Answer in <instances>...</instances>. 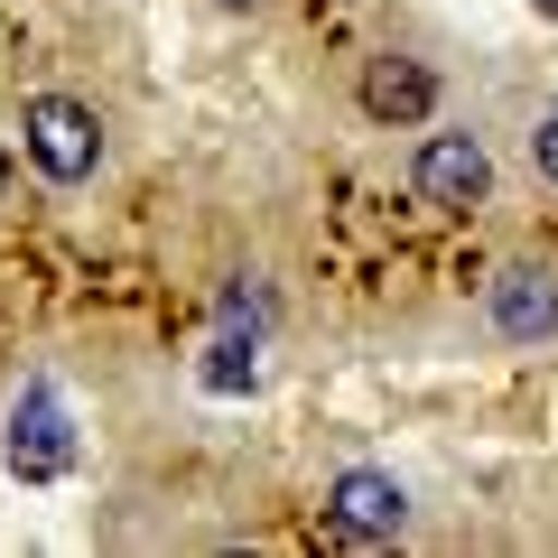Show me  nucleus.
Returning <instances> with one entry per match:
<instances>
[{
    "label": "nucleus",
    "instance_id": "1",
    "mask_svg": "<svg viewBox=\"0 0 558 558\" xmlns=\"http://www.w3.org/2000/svg\"><path fill=\"white\" fill-rule=\"evenodd\" d=\"M20 149L47 186H94L112 140H102V112L84 94H28L20 102Z\"/></svg>",
    "mask_w": 558,
    "mask_h": 558
},
{
    "label": "nucleus",
    "instance_id": "2",
    "mask_svg": "<svg viewBox=\"0 0 558 558\" xmlns=\"http://www.w3.org/2000/svg\"><path fill=\"white\" fill-rule=\"evenodd\" d=\"M484 326H494V344H512V354L558 344V260L512 252L494 279H484Z\"/></svg>",
    "mask_w": 558,
    "mask_h": 558
},
{
    "label": "nucleus",
    "instance_id": "3",
    "mask_svg": "<svg viewBox=\"0 0 558 558\" xmlns=\"http://www.w3.org/2000/svg\"><path fill=\"white\" fill-rule=\"evenodd\" d=\"M410 196L428 205V215H484V205H494V149H484L475 131H418Z\"/></svg>",
    "mask_w": 558,
    "mask_h": 558
},
{
    "label": "nucleus",
    "instance_id": "4",
    "mask_svg": "<svg viewBox=\"0 0 558 558\" xmlns=\"http://www.w3.org/2000/svg\"><path fill=\"white\" fill-rule=\"evenodd\" d=\"M10 475L20 484H65L75 475V410H65V391L47 373H28L20 400H10Z\"/></svg>",
    "mask_w": 558,
    "mask_h": 558
},
{
    "label": "nucleus",
    "instance_id": "5",
    "mask_svg": "<svg viewBox=\"0 0 558 558\" xmlns=\"http://www.w3.org/2000/svg\"><path fill=\"white\" fill-rule=\"evenodd\" d=\"M438 102H447V84H438V65L428 57H363V75H354V112L373 121V131H428L438 121Z\"/></svg>",
    "mask_w": 558,
    "mask_h": 558
},
{
    "label": "nucleus",
    "instance_id": "6",
    "mask_svg": "<svg viewBox=\"0 0 558 558\" xmlns=\"http://www.w3.org/2000/svg\"><path fill=\"white\" fill-rule=\"evenodd\" d=\"M326 521H336V539H400L410 531V484L391 465H344L326 484Z\"/></svg>",
    "mask_w": 558,
    "mask_h": 558
},
{
    "label": "nucleus",
    "instance_id": "7",
    "mask_svg": "<svg viewBox=\"0 0 558 558\" xmlns=\"http://www.w3.org/2000/svg\"><path fill=\"white\" fill-rule=\"evenodd\" d=\"M196 381H205L215 400L252 391V381H260V326H242V317H215V336H205V354H196Z\"/></svg>",
    "mask_w": 558,
    "mask_h": 558
},
{
    "label": "nucleus",
    "instance_id": "8",
    "mask_svg": "<svg viewBox=\"0 0 558 558\" xmlns=\"http://www.w3.org/2000/svg\"><path fill=\"white\" fill-rule=\"evenodd\" d=\"M531 178H539V186H558V102L531 121Z\"/></svg>",
    "mask_w": 558,
    "mask_h": 558
},
{
    "label": "nucleus",
    "instance_id": "9",
    "mask_svg": "<svg viewBox=\"0 0 558 558\" xmlns=\"http://www.w3.org/2000/svg\"><path fill=\"white\" fill-rule=\"evenodd\" d=\"M215 10H233V20H252V10H270V0H215Z\"/></svg>",
    "mask_w": 558,
    "mask_h": 558
},
{
    "label": "nucleus",
    "instance_id": "10",
    "mask_svg": "<svg viewBox=\"0 0 558 558\" xmlns=\"http://www.w3.org/2000/svg\"><path fill=\"white\" fill-rule=\"evenodd\" d=\"M0 196H10V149H0Z\"/></svg>",
    "mask_w": 558,
    "mask_h": 558
},
{
    "label": "nucleus",
    "instance_id": "11",
    "mask_svg": "<svg viewBox=\"0 0 558 558\" xmlns=\"http://www.w3.org/2000/svg\"><path fill=\"white\" fill-rule=\"evenodd\" d=\"M539 10H549V20H558V0H539Z\"/></svg>",
    "mask_w": 558,
    "mask_h": 558
}]
</instances>
